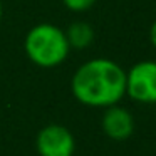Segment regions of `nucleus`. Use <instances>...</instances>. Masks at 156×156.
Wrapping results in <instances>:
<instances>
[{"instance_id": "nucleus-1", "label": "nucleus", "mask_w": 156, "mask_h": 156, "mask_svg": "<svg viewBox=\"0 0 156 156\" xmlns=\"http://www.w3.org/2000/svg\"><path fill=\"white\" fill-rule=\"evenodd\" d=\"M71 89L84 106L109 108L126 96V71L111 59H91L74 72Z\"/></svg>"}, {"instance_id": "nucleus-2", "label": "nucleus", "mask_w": 156, "mask_h": 156, "mask_svg": "<svg viewBox=\"0 0 156 156\" xmlns=\"http://www.w3.org/2000/svg\"><path fill=\"white\" fill-rule=\"evenodd\" d=\"M24 51L35 66L51 69L67 59L71 45L61 27L54 24H37L25 35Z\"/></svg>"}, {"instance_id": "nucleus-3", "label": "nucleus", "mask_w": 156, "mask_h": 156, "mask_svg": "<svg viewBox=\"0 0 156 156\" xmlns=\"http://www.w3.org/2000/svg\"><path fill=\"white\" fill-rule=\"evenodd\" d=\"M126 94L141 104H156V61L136 62L126 72Z\"/></svg>"}, {"instance_id": "nucleus-4", "label": "nucleus", "mask_w": 156, "mask_h": 156, "mask_svg": "<svg viewBox=\"0 0 156 156\" xmlns=\"http://www.w3.org/2000/svg\"><path fill=\"white\" fill-rule=\"evenodd\" d=\"M74 148L72 133L61 124L45 126L37 136V149L41 156H72Z\"/></svg>"}, {"instance_id": "nucleus-5", "label": "nucleus", "mask_w": 156, "mask_h": 156, "mask_svg": "<svg viewBox=\"0 0 156 156\" xmlns=\"http://www.w3.org/2000/svg\"><path fill=\"white\" fill-rule=\"evenodd\" d=\"M102 131L114 141H124L134 131V119L126 108L114 104L106 108L102 116Z\"/></svg>"}, {"instance_id": "nucleus-6", "label": "nucleus", "mask_w": 156, "mask_h": 156, "mask_svg": "<svg viewBox=\"0 0 156 156\" xmlns=\"http://www.w3.org/2000/svg\"><path fill=\"white\" fill-rule=\"evenodd\" d=\"M64 32L71 49H86L94 41V29L87 22H82V20L72 22L67 27V30Z\"/></svg>"}, {"instance_id": "nucleus-7", "label": "nucleus", "mask_w": 156, "mask_h": 156, "mask_svg": "<svg viewBox=\"0 0 156 156\" xmlns=\"http://www.w3.org/2000/svg\"><path fill=\"white\" fill-rule=\"evenodd\" d=\"M62 4L71 12H86L96 4V0H62Z\"/></svg>"}, {"instance_id": "nucleus-8", "label": "nucleus", "mask_w": 156, "mask_h": 156, "mask_svg": "<svg viewBox=\"0 0 156 156\" xmlns=\"http://www.w3.org/2000/svg\"><path fill=\"white\" fill-rule=\"evenodd\" d=\"M149 42L153 44V47L156 49V20L151 24V27H149Z\"/></svg>"}, {"instance_id": "nucleus-9", "label": "nucleus", "mask_w": 156, "mask_h": 156, "mask_svg": "<svg viewBox=\"0 0 156 156\" xmlns=\"http://www.w3.org/2000/svg\"><path fill=\"white\" fill-rule=\"evenodd\" d=\"M2 12L4 10H2V4H0V22H2Z\"/></svg>"}]
</instances>
